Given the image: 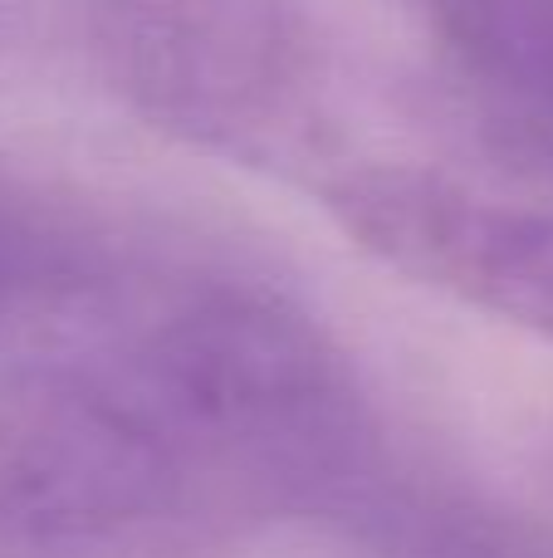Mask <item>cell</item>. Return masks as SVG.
Masks as SVG:
<instances>
[{
    "instance_id": "1",
    "label": "cell",
    "mask_w": 553,
    "mask_h": 558,
    "mask_svg": "<svg viewBox=\"0 0 553 558\" xmlns=\"http://www.w3.org/2000/svg\"><path fill=\"white\" fill-rule=\"evenodd\" d=\"M84 318L0 377V558H221L388 490L358 367L270 279H113Z\"/></svg>"
},
{
    "instance_id": "2",
    "label": "cell",
    "mask_w": 553,
    "mask_h": 558,
    "mask_svg": "<svg viewBox=\"0 0 553 558\" xmlns=\"http://www.w3.org/2000/svg\"><path fill=\"white\" fill-rule=\"evenodd\" d=\"M88 39L108 94L152 133L221 162L329 177L339 74L299 0H98Z\"/></svg>"
},
{
    "instance_id": "3",
    "label": "cell",
    "mask_w": 553,
    "mask_h": 558,
    "mask_svg": "<svg viewBox=\"0 0 553 558\" xmlns=\"http://www.w3.org/2000/svg\"><path fill=\"white\" fill-rule=\"evenodd\" d=\"M319 196L339 231L388 270L553 343V206L411 162H343Z\"/></svg>"
},
{
    "instance_id": "4",
    "label": "cell",
    "mask_w": 553,
    "mask_h": 558,
    "mask_svg": "<svg viewBox=\"0 0 553 558\" xmlns=\"http://www.w3.org/2000/svg\"><path fill=\"white\" fill-rule=\"evenodd\" d=\"M470 113L553 172V0H407Z\"/></svg>"
},
{
    "instance_id": "5",
    "label": "cell",
    "mask_w": 553,
    "mask_h": 558,
    "mask_svg": "<svg viewBox=\"0 0 553 558\" xmlns=\"http://www.w3.org/2000/svg\"><path fill=\"white\" fill-rule=\"evenodd\" d=\"M113 284L94 216L0 157V348L74 318Z\"/></svg>"
}]
</instances>
